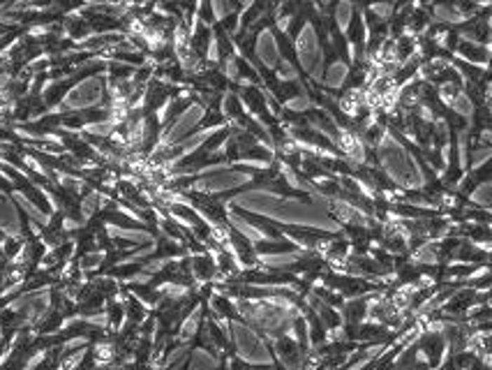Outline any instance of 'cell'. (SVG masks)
<instances>
[{
	"mask_svg": "<svg viewBox=\"0 0 492 370\" xmlns=\"http://www.w3.org/2000/svg\"><path fill=\"white\" fill-rule=\"evenodd\" d=\"M345 77H347V67L343 65V62H338V65L331 67V77H326V84L328 86H340Z\"/></svg>",
	"mask_w": 492,
	"mask_h": 370,
	"instance_id": "1",
	"label": "cell"
}]
</instances>
